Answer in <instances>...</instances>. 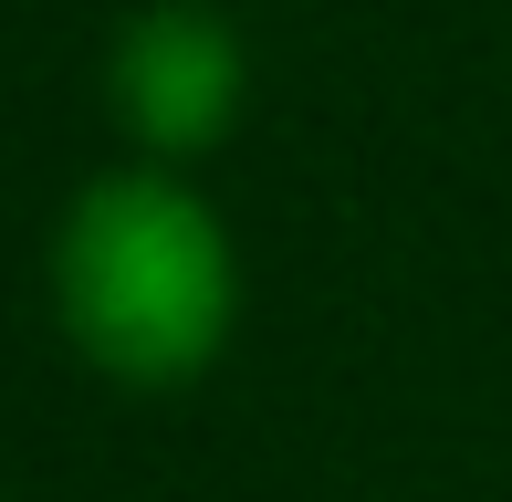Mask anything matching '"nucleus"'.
Masks as SVG:
<instances>
[{
    "instance_id": "obj_1",
    "label": "nucleus",
    "mask_w": 512,
    "mask_h": 502,
    "mask_svg": "<svg viewBox=\"0 0 512 502\" xmlns=\"http://www.w3.org/2000/svg\"><path fill=\"white\" fill-rule=\"evenodd\" d=\"M53 304L84 367L126 387H189L220 367L241 314L230 220L168 168H105L53 231Z\"/></svg>"
},
{
    "instance_id": "obj_2",
    "label": "nucleus",
    "mask_w": 512,
    "mask_h": 502,
    "mask_svg": "<svg viewBox=\"0 0 512 502\" xmlns=\"http://www.w3.org/2000/svg\"><path fill=\"white\" fill-rule=\"evenodd\" d=\"M241 95H251V53L209 0H157L105 53V105L147 157H209L241 126Z\"/></svg>"
}]
</instances>
